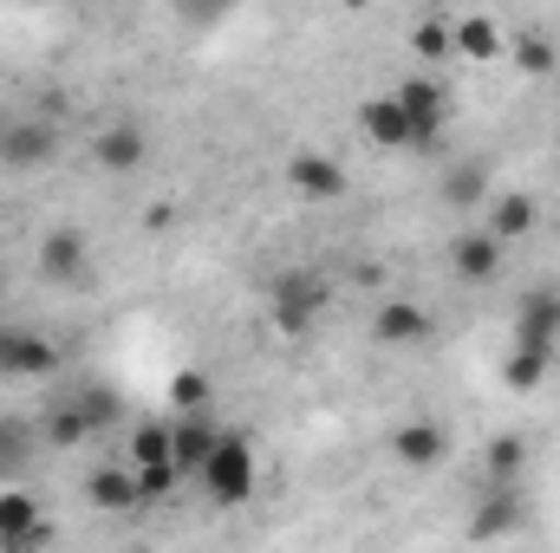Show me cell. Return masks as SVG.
<instances>
[{
	"mask_svg": "<svg viewBox=\"0 0 560 553\" xmlns=\"http://www.w3.org/2000/svg\"><path fill=\"white\" fill-rule=\"evenodd\" d=\"M287 189L300 202H339L346 196V163L326 156V150H293L287 156Z\"/></svg>",
	"mask_w": 560,
	"mask_h": 553,
	"instance_id": "obj_4",
	"label": "cell"
},
{
	"mask_svg": "<svg viewBox=\"0 0 560 553\" xmlns=\"http://www.w3.org/2000/svg\"><path fill=\"white\" fill-rule=\"evenodd\" d=\"M509 52H515V66H522L528 79H548V72L560 66V52H555V39H548V33H515V39H509Z\"/></svg>",
	"mask_w": 560,
	"mask_h": 553,
	"instance_id": "obj_24",
	"label": "cell"
},
{
	"mask_svg": "<svg viewBox=\"0 0 560 553\" xmlns=\"http://www.w3.org/2000/svg\"><path fill=\"white\" fill-rule=\"evenodd\" d=\"M46 541V521H39V502L26 489H7L0 495V548L7 553H26Z\"/></svg>",
	"mask_w": 560,
	"mask_h": 553,
	"instance_id": "obj_13",
	"label": "cell"
},
{
	"mask_svg": "<svg viewBox=\"0 0 560 553\" xmlns=\"http://www.w3.org/2000/svg\"><path fill=\"white\" fill-rule=\"evenodd\" d=\"M176 489H183L176 456H170V462H143V469H138V495H143V502H170Z\"/></svg>",
	"mask_w": 560,
	"mask_h": 553,
	"instance_id": "obj_27",
	"label": "cell"
},
{
	"mask_svg": "<svg viewBox=\"0 0 560 553\" xmlns=\"http://www.w3.org/2000/svg\"><path fill=\"white\" fill-rule=\"evenodd\" d=\"M0 299H7V274H0Z\"/></svg>",
	"mask_w": 560,
	"mask_h": 553,
	"instance_id": "obj_34",
	"label": "cell"
},
{
	"mask_svg": "<svg viewBox=\"0 0 560 553\" xmlns=\"http://www.w3.org/2000/svg\"><path fill=\"white\" fill-rule=\"evenodd\" d=\"M411 52H418L423 66H443V59L456 52V26H450V20H418V26H411Z\"/></svg>",
	"mask_w": 560,
	"mask_h": 553,
	"instance_id": "obj_25",
	"label": "cell"
},
{
	"mask_svg": "<svg viewBox=\"0 0 560 553\" xmlns=\"http://www.w3.org/2000/svg\"><path fill=\"white\" fill-rule=\"evenodd\" d=\"M170 404L176 411H209V378L202 372H176L170 378Z\"/></svg>",
	"mask_w": 560,
	"mask_h": 553,
	"instance_id": "obj_29",
	"label": "cell"
},
{
	"mask_svg": "<svg viewBox=\"0 0 560 553\" xmlns=\"http://www.w3.org/2000/svg\"><path fill=\"white\" fill-rule=\"evenodd\" d=\"M59 345L33 326H0V378H52L59 372Z\"/></svg>",
	"mask_w": 560,
	"mask_h": 553,
	"instance_id": "obj_3",
	"label": "cell"
},
{
	"mask_svg": "<svg viewBox=\"0 0 560 553\" xmlns=\"http://www.w3.org/2000/svg\"><path fill=\"white\" fill-rule=\"evenodd\" d=\"M535 228V196H522V189H495L489 196V235L509 248V242H522Z\"/></svg>",
	"mask_w": 560,
	"mask_h": 553,
	"instance_id": "obj_17",
	"label": "cell"
},
{
	"mask_svg": "<svg viewBox=\"0 0 560 553\" xmlns=\"http://www.w3.org/2000/svg\"><path fill=\"white\" fill-rule=\"evenodd\" d=\"M33 456V430L20 423V416H0V469H13V462H26Z\"/></svg>",
	"mask_w": 560,
	"mask_h": 553,
	"instance_id": "obj_30",
	"label": "cell"
},
{
	"mask_svg": "<svg viewBox=\"0 0 560 553\" xmlns=\"http://www.w3.org/2000/svg\"><path fill=\"white\" fill-rule=\"evenodd\" d=\"M326 299H332V286L313 274V268H293V274H280L268 286V319H275L280 339H306L313 332V319L326 313Z\"/></svg>",
	"mask_w": 560,
	"mask_h": 553,
	"instance_id": "obj_2",
	"label": "cell"
},
{
	"mask_svg": "<svg viewBox=\"0 0 560 553\" xmlns=\"http://www.w3.org/2000/svg\"><path fill=\"white\" fill-rule=\"evenodd\" d=\"M456 52H463V59H476V66H489V59H502V52H509V33H502L489 13H469V20H456Z\"/></svg>",
	"mask_w": 560,
	"mask_h": 553,
	"instance_id": "obj_18",
	"label": "cell"
},
{
	"mask_svg": "<svg viewBox=\"0 0 560 553\" xmlns=\"http://www.w3.org/2000/svg\"><path fill=\"white\" fill-rule=\"evenodd\" d=\"M515 345H560V286H528L515 306Z\"/></svg>",
	"mask_w": 560,
	"mask_h": 553,
	"instance_id": "obj_8",
	"label": "cell"
},
{
	"mask_svg": "<svg viewBox=\"0 0 560 553\" xmlns=\"http://www.w3.org/2000/svg\"><path fill=\"white\" fill-rule=\"evenodd\" d=\"M548 372H555V352L548 345H509V358H502V385L509 391H541Z\"/></svg>",
	"mask_w": 560,
	"mask_h": 553,
	"instance_id": "obj_19",
	"label": "cell"
},
{
	"mask_svg": "<svg viewBox=\"0 0 560 553\" xmlns=\"http://www.w3.org/2000/svg\"><path fill=\"white\" fill-rule=\"evenodd\" d=\"M125 462H131V469H143V462H170V423H163V416H150V423L131 430Z\"/></svg>",
	"mask_w": 560,
	"mask_h": 553,
	"instance_id": "obj_23",
	"label": "cell"
},
{
	"mask_svg": "<svg viewBox=\"0 0 560 553\" xmlns=\"http://www.w3.org/2000/svg\"><path fill=\"white\" fill-rule=\"evenodd\" d=\"M515 482H489V502H482V515L469 521V534H509L515 528Z\"/></svg>",
	"mask_w": 560,
	"mask_h": 553,
	"instance_id": "obj_22",
	"label": "cell"
},
{
	"mask_svg": "<svg viewBox=\"0 0 560 553\" xmlns=\"http://www.w3.org/2000/svg\"><path fill=\"white\" fill-rule=\"evenodd\" d=\"M52 156H59V131H52L46 118L7 125V138H0V163H7V169H46Z\"/></svg>",
	"mask_w": 560,
	"mask_h": 553,
	"instance_id": "obj_7",
	"label": "cell"
},
{
	"mask_svg": "<svg viewBox=\"0 0 560 553\" xmlns=\"http://www.w3.org/2000/svg\"><path fill=\"white\" fill-rule=\"evenodd\" d=\"M92 156H98V169H112V176H138L143 156H150V138H143L138 125H105V131L92 138Z\"/></svg>",
	"mask_w": 560,
	"mask_h": 553,
	"instance_id": "obj_14",
	"label": "cell"
},
{
	"mask_svg": "<svg viewBox=\"0 0 560 553\" xmlns=\"http://www.w3.org/2000/svg\"><path fill=\"white\" fill-rule=\"evenodd\" d=\"M339 7H352V13H365V7H378V0H339Z\"/></svg>",
	"mask_w": 560,
	"mask_h": 553,
	"instance_id": "obj_32",
	"label": "cell"
},
{
	"mask_svg": "<svg viewBox=\"0 0 560 553\" xmlns=\"http://www.w3.org/2000/svg\"><path fill=\"white\" fill-rule=\"evenodd\" d=\"M522 462H528V443H522V436H495V443H489V456H482L489 482H515V475H522Z\"/></svg>",
	"mask_w": 560,
	"mask_h": 553,
	"instance_id": "obj_26",
	"label": "cell"
},
{
	"mask_svg": "<svg viewBox=\"0 0 560 553\" xmlns=\"http://www.w3.org/2000/svg\"><path fill=\"white\" fill-rule=\"evenodd\" d=\"M202 495L215 502V508H242V502H255V482H261V469H255V443L248 436H215V449H209V462H202Z\"/></svg>",
	"mask_w": 560,
	"mask_h": 553,
	"instance_id": "obj_1",
	"label": "cell"
},
{
	"mask_svg": "<svg viewBox=\"0 0 560 553\" xmlns=\"http://www.w3.org/2000/svg\"><path fill=\"white\" fill-rule=\"evenodd\" d=\"M398 105H405V118H411V150L430 143L443 131V118H450V92H443V79H430V72H411V79L398 85Z\"/></svg>",
	"mask_w": 560,
	"mask_h": 553,
	"instance_id": "obj_5",
	"label": "cell"
},
{
	"mask_svg": "<svg viewBox=\"0 0 560 553\" xmlns=\"http://www.w3.org/2000/svg\"><path fill=\"white\" fill-rule=\"evenodd\" d=\"M215 436H222V430H215L202 411H183L176 423H170V456H176V469H183V475H202V462H209Z\"/></svg>",
	"mask_w": 560,
	"mask_h": 553,
	"instance_id": "obj_15",
	"label": "cell"
},
{
	"mask_svg": "<svg viewBox=\"0 0 560 553\" xmlns=\"http://www.w3.org/2000/svg\"><path fill=\"white\" fill-rule=\"evenodd\" d=\"M176 7V20L183 26H215V20H229L235 13V0H170Z\"/></svg>",
	"mask_w": 560,
	"mask_h": 553,
	"instance_id": "obj_31",
	"label": "cell"
},
{
	"mask_svg": "<svg viewBox=\"0 0 560 553\" xmlns=\"http://www.w3.org/2000/svg\"><path fill=\"white\" fill-rule=\"evenodd\" d=\"M7 125H13V118H7V111H0V138H7Z\"/></svg>",
	"mask_w": 560,
	"mask_h": 553,
	"instance_id": "obj_33",
	"label": "cell"
},
{
	"mask_svg": "<svg viewBox=\"0 0 560 553\" xmlns=\"http://www.w3.org/2000/svg\"><path fill=\"white\" fill-rule=\"evenodd\" d=\"M430 332H436V319L423 313L418 299H385V306L372 313V339L392 345V352H418Z\"/></svg>",
	"mask_w": 560,
	"mask_h": 553,
	"instance_id": "obj_6",
	"label": "cell"
},
{
	"mask_svg": "<svg viewBox=\"0 0 560 553\" xmlns=\"http://www.w3.org/2000/svg\"><path fill=\"white\" fill-rule=\"evenodd\" d=\"M359 131L378 143V150H411V118H405L398 92H385V98H365V105H359Z\"/></svg>",
	"mask_w": 560,
	"mask_h": 553,
	"instance_id": "obj_16",
	"label": "cell"
},
{
	"mask_svg": "<svg viewBox=\"0 0 560 553\" xmlns=\"http://www.w3.org/2000/svg\"><path fill=\"white\" fill-rule=\"evenodd\" d=\"M450 268H456V280H469V286H489V280L502 274V242L489 228H463L450 242Z\"/></svg>",
	"mask_w": 560,
	"mask_h": 553,
	"instance_id": "obj_10",
	"label": "cell"
},
{
	"mask_svg": "<svg viewBox=\"0 0 560 553\" xmlns=\"http://www.w3.org/2000/svg\"><path fill=\"white\" fill-rule=\"evenodd\" d=\"M79 404H85V416H92V430H112V423L125 416V404H118V391H112V385H85V391H79Z\"/></svg>",
	"mask_w": 560,
	"mask_h": 553,
	"instance_id": "obj_28",
	"label": "cell"
},
{
	"mask_svg": "<svg viewBox=\"0 0 560 553\" xmlns=\"http://www.w3.org/2000/svg\"><path fill=\"white\" fill-rule=\"evenodd\" d=\"M85 502H92L98 515H125V508H143L138 469H131V462H105V469H92V475H85Z\"/></svg>",
	"mask_w": 560,
	"mask_h": 553,
	"instance_id": "obj_12",
	"label": "cell"
},
{
	"mask_svg": "<svg viewBox=\"0 0 560 553\" xmlns=\"http://www.w3.org/2000/svg\"><path fill=\"white\" fill-rule=\"evenodd\" d=\"M392 456L405 462V469H443L450 462V430L443 423H398L392 430Z\"/></svg>",
	"mask_w": 560,
	"mask_h": 553,
	"instance_id": "obj_11",
	"label": "cell"
},
{
	"mask_svg": "<svg viewBox=\"0 0 560 553\" xmlns=\"http://www.w3.org/2000/svg\"><path fill=\"white\" fill-rule=\"evenodd\" d=\"M85 261H92L85 228H52V235H39V274L46 280L72 286V280H85Z\"/></svg>",
	"mask_w": 560,
	"mask_h": 553,
	"instance_id": "obj_9",
	"label": "cell"
},
{
	"mask_svg": "<svg viewBox=\"0 0 560 553\" xmlns=\"http://www.w3.org/2000/svg\"><path fill=\"white\" fill-rule=\"evenodd\" d=\"M495 189H489V163H456L450 176H443V202L450 209H476V202H489Z\"/></svg>",
	"mask_w": 560,
	"mask_h": 553,
	"instance_id": "obj_21",
	"label": "cell"
},
{
	"mask_svg": "<svg viewBox=\"0 0 560 553\" xmlns=\"http://www.w3.org/2000/svg\"><path fill=\"white\" fill-rule=\"evenodd\" d=\"M85 436H98V430H92V416H85V404H79V398L52 404V416L39 423V443H46V449H79Z\"/></svg>",
	"mask_w": 560,
	"mask_h": 553,
	"instance_id": "obj_20",
	"label": "cell"
}]
</instances>
